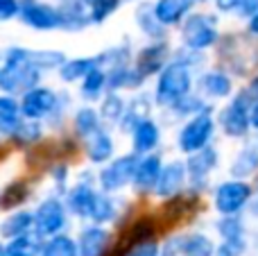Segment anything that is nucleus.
I'll return each mask as SVG.
<instances>
[{"mask_svg":"<svg viewBox=\"0 0 258 256\" xmlns=\"http://www.w3.org/2000/svg\"><path fill=\"white\" fill-rule=\"evenodd\" d=\"M113 150H116V145H113V139L107 130H98L95 134H91L86 139V157H89L91 163L102 166V163L111 161Z\"/></svg>","mask_w":258,"mask_h":256,"instance_id":"nucleus-25","label":"nucleus"},{"mask_svg":"<svg viewBox=\"0 0 258 256\" xmlns=\"http://www.w3.org/2000/svg\"><path fill=\"white\" fill-rule=\"evenodd\" d=\"M215 243L202 231L174 234L161 245V256H213Z\"/></svg>","mask_w":258,"mask_h":256,"instance_id":"nucleus-8","label":"nucleus"},{"mask_svg":"<svg viewBox=\"0 0 258 256\" xmlns=\"http://www.w3.org/2000/svg\"><path fill=\"white\" fill-rule=\"evenodd\" d=\"M107 91V71L102 66H95L93 71H89L84 77H82V98L93 102V100H100Z\"/></svg>","mask_w":258,"mask_h":256,"instance_id":"nucleus-29","label":"nucleus"},{"mask_svg":"<svg viewBox=\"0 0 258 256\" xmlns=\"http://www.w3.org/2000/svg\"><path fill=\"white\" fill-rule=\"evenodd\" d=\"M52 179H54V184H57L59 190L66 188V184H68V166H63V163L54 166L52 168Z\"/></svg>","mask_w":258,"mask_h":256,"instance_id":"nucleus-42","label":"nucleus"},{"mask_svg":"<svg viewBox=\"0 0 258 256\" xmlns=\"http://www.w3.org/2000/svg\"><path fill=\"white\" fill-rule=\"evenodd\" d=\"M21 0H0V23H7L18 16Z\"/></svg>","mask_w":258,"mask_h":256,"instance_id":"nucleus-41","label":"nucleus"},{"mask_svg":"<svg viewBox=\"0 0 258 256\" xmlns=\"http://www.w3.org/2000/svg\"><path fill=\"white\" fill-rule=\"evenodd\" d=\"M215 116H213V109L206 107L204 111L195 113V116L186 118V122L181 125L177 134V145L183 154H190V152H197V150L206 148L211 145L215 136Z\"/></svg>","mask_w":258,"mask_h":256,"instance_id":"nucleus-5","label":"nucleus"},{"mask_svg":"<svg viewBox=\"0 0 258 256\" xmlns=\"http://www.w3.org/2000/svg\"><path fill=\"white\" fill-rule=\"evenodd\" d=\"M220 41V30H218V16L206 12H195L188 14L181 21V45L188 50H204L213 48Z\"/></svg>","mask_w":258,"mask_h":256,"instance_id":"nucleus-3","label":"nucleus"},{"mask_svg":"<svg viewBox=\"0 0 258 256\" xmlns=\"http://www.w3.org/2000/svg\"><path fill=\"white\" fill-rule=\"evenodd\" d=\"M95 66H100L98 54L95 57H75V59H66L59 66V77L63 82H80L82 77L89 71H93Z\"/></svg>","mask_w":258,"mask_h":256,"instance_id":"nucleus-28","label":"nucleus"},{"mask_svg":"<svg viewBox=\"0 0 258 256\" xmlns=\"http://www.w3.org/2000/svg\"><path fill=\"white\" fill-rule=\"evenodd\" d=\"M249 125L254 132H258V100H254L249 107Z\"/></svg>","mask_w":258,"mask_h":256,"instance_id":"nucleus-46","label":"nucleus"},{"mask_svg":"<svg viewBox=\"0 0 258 256\" xmlns=\"http://www.w3.org/2000/svg\"><path fill=\"white\" fill-rule=\"evenodd\" d=\"M170 61V48L165 41H150L143 50H138L136 59L132 66L136 68V73L143 80H150L152 75H159L161 68Z\"/></svg>","mask_w":258,"mask_h":256,"instance_id":"nucleus-13","label":"nucleus"},{"mask_svg":"<svg viewBox=\"0 0 258 256\" xmlns=\"http://www.w3.org/2000/svg\"><path fill=\"white\" fill-rule=\"evenodd\" d=\"M256 249H258V234H256Z\"/></svg>","mask_w":258,"mask_h":256,"instance_id":"nucleus-50","label":"nucleus"},{"mask_svg":"<svg viewBox=\"0 0 258 256\" xmlns=\"http://www.w3.org/2000/svg\"><path fill=\"white\" fill-rule=\"evenodd\" d=\"M188 175V188L192 193H202L209 188V179L220 166V152L215 145H206V148L190 152L188 159L183 161Z\"/></svg>","mask_w":258,"mask_h":256,"instance_id":"nucleus-7","label":"nucleus"},{"mask_svg":"<svg viewBox=\"0 0 258 256\" xmlns=\"http://www.w3.org/2000/svg\"><path fill=\"white\" fill-rule=\"evenodd\" d=\"M129 3H132V0H129Z\"/></svg>","mask_w":258,"mask_h":256,"instance_id":"nucleus-51","label":"nucleus"},{"mask_svg":"<svg viewBox=\"0 0 258 256\" xmlns=\"http://www.w3.org/2000/svg\"><path fill=\"white\" fill-rule=\"evenodd\" d=\"M21 21L32 30L50 32V30H61V16H59V7L48 3H39V0H21V12H18Z\"/></svg>","mask_w":258,"mask_h":256,"instance_id":"nucleus-11","label":"nucleus"},{"mask_svg":"<svg viewBox=\"0 0 258 256\" xmlns=\"http://www.w3.org/2000/svg\"><path fill=\"white\" fill-rule=\"evenodd\" d=\"M213 256H242V252L236 247H231V245H227V243H220L218 247H215Z\"/></svg>","mask_w":258,"mask_h":256,"instance_id":"nucleus-45","label":"nucleus"},{"mask_svg":"<svg viewBox=\"0 0 258 256\" xmlns=\"http://www.w3.org/2000/svg\"><path fill=\"white\" fill-rule=\"evenodd\" d=\"M125 256H161V245L154 243L152 238L141 240V243H134Z\"/></svg>","mask_w":258,"mask_h":256,"instance_id":"nucleus-40","label":"nucleus"},{"mask_svg":"<svg viewBox=\"0 0 258 256\" xmlns=\"http://www.w3.org/2000/svg\"><path fill=\"white\" fill-rule=\"evenodd\" d=\"M59 102V95L52 89H45V86H34V89L25 91L21 100V111L23 118H30V120H41V118H48L54 111Z\"/></svg>","mask_w":258,"mask_h":256,"instance_id":"nucleus-14","label":"nucleus"},{"mask_svg":"<svg viewBox=\"0 0 258 256\" xmlns=\"http://www.w3.org/2000/svg\"><path fill=\"white\" fill-rule=\"evenodd\" d=\"M136 163H138V154H134V152L122 154V157L113 159V161H107V166L98 172L100 190H104V193H118L125 186H129L134 179Z\"/></svg>","mask_w":258,"mask_h":256,"instance_id":"nucleus-9","label":"nucleus"},{"mask_svg":"<svg viewBox=\"0 0 258 256\" xmlns=\"http://www.w3.org/2000/svg\"><path fill=\"white\" fill-rule=\"evenodd\" d=\"M247 30H249V34L258 36V12H254L249 18H247Z\"/></svg>","mask_w":258,"mask_h":256,"instance_id":"nucleus-47","label":"nucleus"},{"mask_svg":"<svg viewBox=\"0 0 258 256\" xmlns=\"http://www.w3.org/2000/svg\"><path fill=\"white\" fill-rule=\"evenodd\" d=\"M39 256H80L77 240H73L66 234H54L43 243Z\"/></svg>","mask_w":258,"mask_h":256,"instance_id":"nucleus-33","label":"nucleus"},{"mask_svg":"<svg viewBox=\"0 0 258 256\" xmlns=\"http://www.w3.org/2000/svg\"><path fill=\"white\" fill-rule=\"evenodd\" d=\"M254 12H258V0H242L240 7H238V12H236V16L249 18Z\"/></svg>","mask_w":258,"mask_h":256,"instance_id":"nucleus-44","label":"nucleus"},{"mask_svg":"<svg viewBox=\"0 0 258 256\" xmlns=\"http://www.w3.org/2000/svg\"><path fill=\"white\" fill-rule=\"evenodd\" d=\"M116 216H118L116 200L111 198V193H104V190H100L98 198H95V202H93V209H91L89 220L93 222V225H107V222L116 220Z\"/></svg>","mask_w":258,"mask_h":256,"instance_id":"nucleus-32","label":"nucleus"},{"mask_svg":"<svg viewBox=\"0 0 258 256\" xmlns=\"http://www.w3.org/2000/svg\"><path fill=\"white\" fill-rule=\"evenodd\" d=\"M245 91L251 95V100H258V75L251 77V80H249V84H247V89H245Z\"/></svg>","mask_w":258,"mask_h":256,"instance_id":"nucleus-48","label":"nucleus"},{"mask_svg":"<svg viewBox=\"0 0 258 256\" xmlns=\"http://www.w3.org/2000/svg\"><path fill=\"white\" fill-rule=\"evenodd\" d=\"M122 0H84L86 9H89V21L91 25H100L104 23L113 12H118Z\"/></svg>","mask_w":258,"mask_h":256,"instance_id":"nucleus-37","label":"nucleus"},{"mask_svg":"<svg viewBox=\"0 0 258 256\" xmlns=\"http://www.w3.org/2000/svg\"><path fill=\"white\" fill-rule=\"evenodd\" d=\"M109 245H111V234L102 225L84 227L77 238L80 256H107Z\"/></svg>","mask_w":258,"mask_h":256,"instance_id":"nucleus-20","label":"nucleus"},{"mask_svg":"<svg viewBox=\"0 0 258 256\" xmlns=\"http://www.w3.org/2000/svg\"><path fill=\"white\" fill-rule=\"evenodd\" d=\"M125 98L118 91H109L102 98V107H100V118L107 122H120L122 113H125Z\"/></svg>","mask_w":258,"mask_h":256,"instance_id":"nucleus-36","label":"nucleus"},{"mask_svg":"<svg viewBox=\"0 0 258 256\" xmlns=\"http://www.w3.org/2000/svg\"><path fill=\"white\" fill-rule=\"evenodd\" d=\"M129 134H132V152L138 154V157L154 152L161 143V127L152 116H147V118H143L141 122H136Z\"/></svg>","mask_w":258,"mask_h":256,"instance_id":"nucleus-18","label":"nucleus"},{"mask_svg":"<svg viewBox=\"0 0 258 256\" xmlns=\"http://www.w3.org/2000/svg\"><path fill=\"white\" fill-rule=\"evenodd\" d=\"M206 107H209V104H206L204 95L192 93V91H190V93L183 95L181 100H177V102H174L168 111H172V116H177V118H190V116H195V113L204 111Z\"/></svg>","mask_w":258,"mask_h":256,"instance_id":"nucleus-35","label":"nucleus"},{"mask_svg":"<svg viewBox=\"0 0 258 256\" xmlns=\"http://www.w3.org/2000/svg\"><path fill=\"white\" fill-rule=\"evenodd\" d=\"M188 186V175H186V166L181 161H170L163 163L161 168V175L156 179V186L152 193L161 200H172L181 193Z\"/></svg>","mask_w":258,"mask_h":256,"instance_id":"nucleus-15","label":"nucleus"},{"mask_svg":"<svg viewBox=\"0 0 258 256\" xmlns=\"http://www.w3.org/2000/svg\"><path fill=\"white\" fill-rule=\"evenodd\" d=\"M68 225V209L59 198H48L34 211V231L41 238L61 234Z\"/></svg>","mask_w":258,"mask_h":256,"instance_id":"nucleus-10","label":"nucleus"},{"mask_svg":"<svg viewBox=\"0 0 258 256\" xmlns=\"http://www.w3.org/2000/svg\"><path fill=\"white\" fill-rule=\"evenodd\" d=\"M0 256H7V252H5V245L0 243Z\"/></svg>","mask_w":258,"mask_h":256,"instance_id":"nucleus-49","label":"nucleus"},{"mask_svg":"<svg viewBox=\"0 0 258 256\" xmlns=\"http://www.w3.org/2000/svg\"><path fill=\"white\" fill-rule=\"evenodd\" d=\"M41 247H43V238L36 231H27V234H21L9 240L5 252L7 256H39Z\"/></svg>","mask_w":258,"mask_h":256,"instance_id":"nucleus-27","label":"nucleus"},{"mask_svg":"<svg viewBox=\"0 0 258 256\" xmlns=\"http://www.w3.org/2000/svg\"><path fill=\"white\" fill-rule=\"evenodd\" d=\"M251 198H254V188L247 184V179H227L215 188L213 193V207L220 216H240L247 211Z\"/></svg>","mask_w":258,"mask_h":256,"instance_id":"nucleus-6","label":"nucleus"},{"mask_svg":"<svg viewBox=\"0 0 258 256\" xmlns=\"http://www.w3.org/2000/svg\"><path fill=\"white\" fill-rule=\"evenodd\" d=\"M195 77H192V68L183 63L181 59L172 57L161 73L156 75V86H154V104L163 109H170L177 100L188 95L192 91Z\"/></svg>","mask_w":258,"mask_h":256,"instance_id":"nucleus-2","label":"nucleus"},{"mask_svg":"<svg viewBox=\"0 0 258 256\" xmlns=\"http://www.w3.org/2000/svg\"><path fill=\"white\" fill-rule=\"evenodd\" d=\"M21 102H16V98H12V95H0V132L14 134L16 127L21 125Z\"/></svg>","mask_w":258,"mask_h":256,"instance_id":"nucleus-31","label":"nucleus"},{"mask_svg":"<svg viewBox=\"0 0 258 256\" xmlns=\"http://www.w3.org/2000/svg\"><path fill=\"white\" fill-rule=\"evenodd\" d=\"M14 139L23 141V143H34V141L41 139V125L39 120H30V118H25V120H21V125L16 127V132H14Z\"/></svg>","mask_w":258,"mask_h":256,"instance_id":"nucleus-39","label":"nucleus"},{"mask_svg":"<svg viewBox=\"0 0 258 256\" xmlns=\"http://www.w3.org/2000/svg\"><path fill=\"white\" fill-rule=\"evenodd\" d=\"M98 193L100 190L93 186V175H91V172H82L80 181L66 193V209L73 216L82 218V220H89Z\"/></svg>","mask_w":258,"mask_h":256,"instance_id":"nucleus-12","label":"nucleus"},{"mask_svg":"<svg viewBox=\"0 0 258 256\" xmlns=\"http://www.w3.org/2000/svg\"><path fill=\"white\" fill-rule=\"evenodd\" d=\"M25 198H27L25 184H21V181H14V184H9L7 188L0 193V207H3V209L18 207V204L25 202Z\"/></svg>","mask_w":258,"mask_h":256,"instance_id":"nucleus-38","label":"nucleus"},{"mask_svg":"<svg viewBox=\"0 0 258 256\" xmlns=\"http://www.w3.org/2000/svg\"><path fill=\"white\" fill-rule=\"evenodd\" d=\"M161 168H163V161H161V157L156 152L138 157L132 186L138 193H152L156 186V179H159V175H161Z\"/></svg>","mask_w":258,"mask_h":256,"instance_id":"nucleus-19","label":"nucleus"},{"mask_svg":"<svg viewBox=\"0 0 258 256\" xmlns=\"http://www.w3.org/2000/svg\"><path fill=\"white\" fill-rule=\"evenodd\" d=\"M41 68H36L27 57V48H9L5 61L0 63V89L9 95L25 93L39 86Z\"/></svg>","mask_w":258,"mask_h":256,"instance_id":"nucleus-1","label":"nucleus"},{"mask_svg":"<svg viewBox=\"0 0 258 256\" xmlns=\"http://www.w3.org/2000/svg\"><path fill=\"white\" fill-rule=\"evenodd\" d=\"M197 91L209 100H229L233 95V80L227 71H204L197 77Z\"/></svg>","mask_w":258,"mask_h":256,"instance_id":"nucleus-16","label":"nucleus"},{"mask_svg":"<svg viewBox=\"0 0 258 256\" xmlns=\"http://www.w3.org/2000/svg\"><path fill=\"white\" fill-rule=\"evenodd\" d=\"M98 130H102V118L93 107H82L75 113V132L82 139H89L91 134H95Z\"/></svg>","mask_w":258,"mask_h":256,"instance_id":"nucleus-34","label":"nucleus"},{"mask_svg":"<svg viewBox=\"0 0 258 256\" xmlns=\"http://www.w3.org/2000/svg\"><path fill=\"white\" fill-rule=\"evenodd\" d=\"M215 229H218L222 243L240 249L242 254L247 252V227L240 216H222L215 222Z\"/></svg>","mask_w":258,"mask_h":256,"instance_id":"nucleus-21","label":"nucleus"},{"mask_svg":"<svg viewBox=\"0 0 258 256\" xmlns=\"http://www.w3.org/2000/svg\"><path fill=\"white\" fill-rule=\"evenodd\" d=\"M59 16H61V30L66 32H82L84 27L91 25L84 0H61Z\"/></svg>","mask_w":258,"mask_h":256,"instance_id":"nucleus-23","label":"nucleus"},{"mask_svg":"<svg viewBox=\"0 0 258 256\" xmlns=\"http://www.w3.org/2000/svg\"><path fill=\"white\" fill-rule=\"evenodd\" d=\"M251 95L247 91L231 95L229 102L215 116V125L220 127L227 139H245L249 134L251 125H249V107H251Z\"/></svg>","mask_w":258,"mask_h":256,"instance_id":"nucleus-4","label":"nucleus"},{"mask_svg":"<svg viewBox=\"0 0 258 256\" xmlns=\"http://www.w3.org/2000/svg\"><path fill=\"white\" fill-rule=\"evenodd\" d=\"M136 25L143 34L150 41H165V34H168V27L156 18L154 7L152 3H141L136 7Z\"/></svg>","mask_w":258,"mask_h":256,"instance_id":"nucleus-24","label":"nucleus"},{"mask_svg":"<svg viewBox=\"0 0 258 256\" xmlns=\"http://www.w3.org/2000/svg\"><path fill=\"white\" fill-rule=\"evenodd\" d=\"M32 229H34V213H30V211H16L7 220L0 222V236L9 240L21 234H27Z\"/></svg>","mask_w":258,"mask_h":256,"instance_id":"nucleus-30","label":"nucleus"},{"mask_svg":"<svg viewBox=\"0 0 258 256\" xmlns=\"http://www.w3.org/2000/svg\"><path fill=\"white\" fill-rule=\"evenodd\" d=\"M195 0H156L152 7H154V14L165 27L172 25H181V21L192 12L195 7Z\"/></svg>","mask_w":258,"mask_h":256,"instance_id":"nucleus-22","label":"nucleus"},{"mask_svg":"<svg viewBox=\"0 0 258 256\" xmlns=\"http://www.w3.org/2000/svg\"><path fill=\"white\" fill-rule=\"evenodd\" d=\"M150 111H152V102L147 100V95L138 93L129 100V104H125V113H122L118 125H120L122 132H132L136 122H141L143 118L150 116Z\"/></svg>","mask_w":258,"mask_h":256,"instance_id":"nucleus-26","label":"nucleus"},{"mask_svg":"<svg viewBox=\"0 0 258 256\" xmlns=\"http://www.w3.org/2000/svg\"><path fill=\"white\" fill-rule=\"evenodd\" d=\"M242 0H215V9L220 14H236Z\"/></svg>","mask_w":258,"mask_h":256,"instance_id":"nucleus-43","label":"nucleus"},{"mask_svg":"<svg viewBox=\"0 0 258 256\" xmlns=\"http://www.w3.org/2000/svg\"><path fill=\"white\" fill-rule=\"evenodd\" d=\"M229 172L236 179H249L251 175L258 172V132L254 136H245V143L240 145L236 157L231 159Z\"/></svg>","mask_w":258,"mask_h":256,"instance_id":"nucleus-17","label":"nucleus"}]
</instances>
